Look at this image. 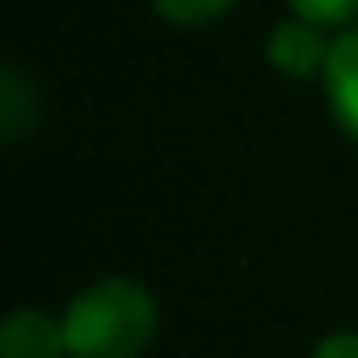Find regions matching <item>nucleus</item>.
I'll use <instances>...</instances> for the list:
<instances>
[{
  "instance_id": "obj_1",
  "label": "nucleus",
  "mask_w": 358,
  "mask_h": 358,
  "mask_svg": "<svg viewBox=\"0 0 358 358\" xmlns=\"http://www.w3.org/2000/svg\"><path fill=\"white\" fill-rule=\"evenodd\" d=\"M156 337V303L139 282L106 278L80 291L64 312L72 358H139Z\"/></svg>"
},
{
  "instance_id": "obj_4",
  "label": "nucleus",
  "mask_w": 358,
  "mask_h": 358,
  "mask_svg": "<svg viewBox=\"0 0 358 358\" xmlns=\"http://www.w3.org/2000/svg\"><path fill=\"white\" fill-rule=\"evenodd\" d=\"M270 64L287 76H312V72H324L329 64V43L320 38V30L312 22H287L270 34Z\"/></svg>"
},
{
  "instance_id": "obj_5",
  "label": "nucleus",
  "mask_w": 358,
  "mask_h": 358,
  "mask_svg": "<svg viewBox=\"0 0 358 358\" xmlns=\"http://www.w3.org/2000/svg\"><path fill=\"white\" fill-rule=\"evenodd\" d=\"M152 5L169 17V22H182V26H194V22H207L215 13H224L232 0H152Z\"/></svg>"
},
{
  "instance_id": "obj_6",
  "label": "nucleus",
  "mask_w": 358,
  "mask_h": 358,
  "mask_svg": "<svg viewBox=\"0 0 358 358\" xmlns=\"http://www.w3.org/2000/svg\"><path fill=\"white\" fill-rule=\"evenodd\" d=\"M291 9L312 26H333L358 13V0H291Z\"/></svg>"
},
{
  "instance_id": "obj_3",
  "label": "nucleus",
  "mask_w": 358,
  "mask_h": 358,
  "mask_svg": "<svg viewBox=\"0 0 358 358\" xmlns=\"http://www.w3.org/2000/svg\"><path fill=\"white\" fill-rule=\"evenodd\" d=\"M64 320H51L43 312H17L0 329V358H64Z\"/></svg>"
},
{
  "instance_id": "obj_2",
  "label": "nucleus",
  "mask_w": 358,
  "mask_h": 358,
  "mask_svg": "<svg viewBox=\"0 0 358 358\" xmlns=\"http://www.w3.org/2000/svg\"><path fill=\"white\" fill-rule=\"evenodd\" d=\"M324 93H329V110L337 118V127L358 139V30L341 34L329 47V64H324Z\"/></svg>"
},
{
  "instance_id": "obj_7",
  "label": "nucleus",
  "mask_w": 358,
  "mask_h": 358,
  "mask_svg": "<svg viewBox=\"0 0 358 358\" xmlns=\"http://www.w3.org/2000/svg\"><path fill=\"white\" fill-rule=\"evenodd\" d=\"M312 358H358V333H333V337H324L312 350Z\"/></svg>"
}]
</instances>
